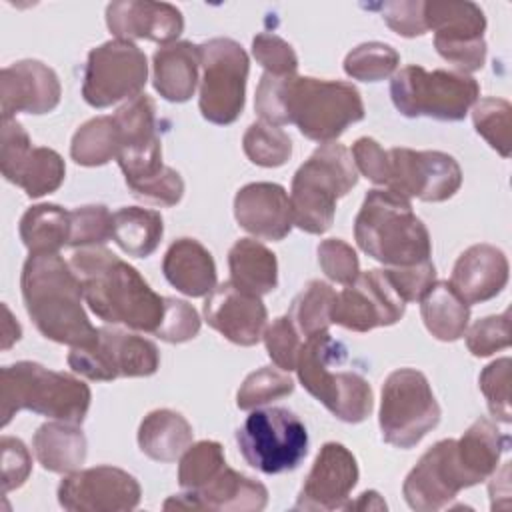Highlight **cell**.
Wrapping results in <instances>:
<instances>
[{
	"label": "cell",
	"instance_id": "obj_46",
	"mask_svg": "<svg viewBox=\"0 0 512 512\" xmlns=\"http://www.w3.org/2000/svg\"><path fill=\"white\" fill-rule=\"evenodd\" d=\"M262 338H264L266 352L270 360L276 364V368L284 372L296 370V362H298V354L304 344V338L300 336V332L296 330V326L288 316H280L272 320V324L266 326Z\"/></svg>",
	"mask_w": 512,
	"mask_h": 512
},
{
	"label": "cell",
	"instance_id": "obj_19",
	"mask_svg": "<svg viewBox=\"0 0 512 512\" xmlns=\"http://www.w3.org/2000/svg\"><path fill=\"white\" fill-rule=\"evenodd\" d=\"M56 496L70 512H126L140 504L142 488L122 468L94 466L66 474Z\"/></svg>",
	"mask_w": 512,
	"mask_h": 512
},
{
	"label": "cell",
	"instance_id": "obj_1",
	"mask_svg": "<svg viewBox=\"0 0 512 512\" xmlns=\"http://www.w3.org/2000/svg\"><path fill=\"white\" fill-rule=\"evenodd\" d=\"M254 108L272 126L296 124L308 140L326 144L364 118V102L356 86L342 80L310 76H274L264 72Z\"/></svg>",
	"mask_w": 512,
	"mask_h": 512
},
{
	"label": "cell",
	"instance_id": "obj_51",
	"mask_svg": "<svg viewBox=\"0 0 512 512\" xmlns=\"http://www.w3.org/2000/svg\"><path fill=\"white\" fill-rule=\"evenodd\" d=\"M384 272L404 302H420L436 282V266L432 260L414 266L384 268Z\"/></svg>",
	"mask_w": 512,
	"mask_h": 512
},
{
	"label": "cell",
	"instance_id": "obj_47",
	"mask_svg": "<svg viewBox=\"0 0 512 512\" xmlns=\"http://www.w3.org/2000/svg\"><path fill=\"white\" fill-rule=\"evenodd\" d=\"M322 272L336 284L348 286L360 274V260L356 250L342 238H326L316 248Z\"/></svg>",
	"mask_w": 512,
	"mask_h": 512
},
{
	"label": "cell",
	"instance_id": "obj_7",
	"mask_svg": "<svg viewBox=\"0 0 512 512\" xmlns=\"http://www.w3.org/2000/svg\"><path fill=\"white\" fill-rule=\"evenodd\" d=\"M346 354V346L332 338L330 332L314 334L300 348L296 372L300 384L338 420L358 424L372 414L374 398L362 374L354 370H332L334 362Z\"/></svg>",
	"mask_w": 512,
	"mask_h": 512
},
{
	"label": "cell",
	"instance_id": "obj_36",
	"mask_svg": "<svg viewBox=\"0 0 512 512\" xmlns=\"http://www.w3.org/2000/svg\"><path fill=\"white\" fill-rule=\"evenodd\" d=\"M456 444L462 462L480 484L496 472L502 452L510 446V438L502 434L492 420L482 416L456 440Z\"/></svg>",
	"mask_w": 512,
	"mask_h": 512
},
{
	"label": "cell",
	"instance_id": "obj_31",
	"mask_svg": "<svg viewBox=\"0 0 512 512\" xmlns=\"http://www.w3.org/2000/svg\"><path fill=\"white\" fill-rule=\"evenodd\" d=\"M192 436V426L180 412L160 408L140 422L138 446L142 454L156 462H174L192 444Z\"/></svg>",
	"mask_w": 512,
	"mask_h": 512
},
{
	"label": "cell",
	"instance_id": "obj_29",
	"mask_svg": "<svg viewBox=\"0 0 512 512\" xmlns=\"http://www.w3.org/2000/svg\"><path fill=\"white\" fill-rule=\"evenodd\" d=\"M162 272L178 292L192 298L208 296L216 288L214 258L194 238H178L168 246Z\"/></svg>",
	"mask_w": 512,
	"mask_h": 512
},
{
	"label": "cell",
	"instance_id": "obj_39",
	"mask_svg": "<svg viewBox=\"0 0 512 512\" xmlns=\"http://www.w3.org/2000/svg\"><path fill=\"white\" fill-rule=\"evenodd\" d=\"M512 106L504 98L486 96L472 106V122L476 132L494 148L502 158L512 150Z\"/></svg>",
	"mask_w": 512,
	"mask_h": 512
},
{
	"label": "cell",
	"instance_id": "obj_5",
	"mask_svg": "<svg viewBox=\"0 0 512 512\" xmlns=\"http://www.w3.org/2000/svg\"><path fill=\"white\" fill-rule=\"evenodd\" d=\"M92 392L80 378L54 372L30 360H20L2 368L0 376V416L2 428L20 410H30L62 422L82 424L90 410Z\"/></svg>",
	"mask_w": 512,
	"mask_h": 512
},
{
	"label": "cell",
	"instance_id": "obj_26",
	"mask_svg": "<svg viewBox=\"0 0 512 512\" xmlns=\"http://www.w3.org/2000/svg\"><path fill=\"white\" fill-rule=\"evenodd\" d=\"M234 218L256 238L282 240L290 234L292 208L284 186L276 182H252L234 196Z\"/></svg>",
	"mask_w": 512,
	"mask_h": 512
},
{
	"label": "cell",
	"instance_id": "obj_44",
	"mask_svg": "<svg viewBox=\"0 0 512 512\" xmlns=\"http://www.w3.org/2000/svg\"><path fill=\"white\" fill-rule=\"evenodd\" d=\"M112 240V214L102 204H88L70 210V240L72 248L104 246Z\"/></svg>",
	"mask_w": 512,
	"mask_h": 512
},
{
	"label": "cell",
	"instance_id": "obj_12",
	"mask_svg": "<svg viewBox=\"0 0 512 512\" xmlns=\"http://www.w3.org/2000/svg\"><path fill=\"white\" fill-rule=\"evenodd\" d=\"M68 366L72 372L94 382L146 378L158 370L160 352L156 344L144 336L102 326L92 346L70 350Z\"/></svg>",
	"mask_w": 512,
	"mask_h": 512
},
{
	"label": "cell",
	"instance_id": "obj_56",
	"mask_svg": "<svg viewBox=\"0 0 512 512\" xmlns=\"http://www.w3.org/2000/svg\"><path fill=\"white\" fill-rule=\"evenodd\" d=\"M2 310H4V324H2V350H8L14 342L20 340L22 336V328L20 324L14 320L10 308L6 304H2Z\"/></svg>",
	"mask_w": 512,
	"mask_h": 512
},
{
	"label": "cell",
	"instance_id": "obj_43",
	"mask_svg": "<svg viewBox=\"0 0 512 512\" xmlns=\"http://www.w3.org/2000/svg\"><path fill=\"white\" fill-rule=\"evenodd\" d=\"M292 392L294 382L284 370L262 366L244 378L236 394V404L240 410H254Z\"/></svg>",
	"mask_w": 512,
	"mask_h": 512
},
{
	"label": "cell",
	"instance_id": "obj_45",
	"mask_svg": "<svg viewBox=\"0 0 512 512\" xmlns=\"http://www.w3.org/2000/svg\"><path fill=\"white\" fill-rule=\"evenodd\" d=\"M510 368L512 360L508 356L498 358L490 362L478 378L480 390L486 398L488 410L492 412L494 418H498L504 424L512 422V412H510Z\"/></svg>",
	"mask_w": 512,
	"mask_h": 512
},
{
	"label": "cell",
	"instance_id": "obj_25",
	"mask_svg": "<svg viewBox=\"0 0 512 512\" xmlns=\"http://www.w3.org/2000/svg\"><path fill=\"white\" fill-rule=\"evenodd\" d=\"M106 26L118 40L172 44L184 30V16L170 2L116 0L106 6Z\"/></svg>",
	"mask_w": 512,
	"mask_h": 512
},
{
	"label": "cell",
	"instance_id": "obj_42",
	"mask_svg": "<svg viewBox=\"0 0 512 512\" xmlns=\"http://www.w3.org/2000/svg\"><path fill=\"white\" fill-rule=\"evenodd\" d=\"M400 54L384 42H364L352 48L344 58V72L360 82H380L394 76Z\"/></svg>",
	"mask_w": 512,
	"mask_h": 512
},
{
	"label": "cell",
	"instance_id": "obj_41",
	"mask_svg": "<svg viewBox=\"0 0 512 512\" xmlns=\"http://www.w3.org/2000/svg\"><path fill=\"white\" fill-rule=\"evenodd\" d=\"M224 468V448L214 440H200L190 444L180 456L178 484L184 490H198L214 480Z\"/></svg>",
	"mask_w": 512,
	"mask_h": 512
},
{
	"label": "cell",
	"instance_id": "obj_52",
	"mask_svg": "<svg viewBox=\"0 0 512 512\" xmlns=\"http://www.w3.org/2000/svg\"><path fill=\"white\" fill-rule=\"evenodd\" d=\"M382 18L396 34L404 38H416L428 32L424 18V2L422 0H396L380 4Z\"/></svg>",
	"mask_w": 512,
	"mask_h": 512
},
{
	"label": "cell",
	"instance_id": "obj_30",
	"mask_svg": "<svg viewBox=\"0 0 512 512\" xmlns=\"http://www.w3.org/2000/svg\"><path fill=\"white\" fill-rule=\"evenodd\" d=\"M32 448L44 470L70 474L84 464L88 444L80 424L56 420L42 424L34 432Z\"/></svg>",
	"mask_w": 512,
	"mask_h": 512
},
{
	"label": "cell",
	"instance_id": "obj_22",
	"mask_svg": "<svg viewBox=\"0 0 512 512\" xmlns=\"http://www.w3.org/2000/svg\"><path fill=\"white\" fill-rule=\"evenodd\" d=\"M58 74L40 60H18L0 72L2 120L16 114H48L60 104Z\"/></svg>",
	"mask_w": 512,
	"mask_h": 512
},
{
	"label": "cell",
	"instance_id": "obj_50",
	"mask_svg": "<svg viewBox=\"0 0 512 512\" xmlns=\"http://www.w3.org/2000/svg\"><path fill=\"white\" fill-rule=\"evenodd\" d=\"M200 332V316L192 304L178 298H166L164 318L154 332L160 340L170 344H182L192 340Z\"/></svg>",
	"mask_w": 512,
	"mask_h": 512
},
{
	"label": "cell",
	"instance_id": "obj_6",
	"mask_svg": "<svg viewBox=\"0 0 512 512\" xmlns=\"http://www.w3.org/2000/svg\"><path fill=\"white\" fill-rule=\"evenodd\" d=\"M358 182L352 154L338 142L318 146L292 178V222L308 234H324L334 222L336 202Z\"/></svg>",
	"mask_w": 512,
	"mask_h": 512
},
{
	"label": "cell",
	"instance_id": "obj_11",
	"mask_svg": "<svg viewBox=\"0 0 512 512\" xmlns=\"http://www.w3.org/2000/svg\"><path fill=\"white\" fill-rule=\"evenodd\" d=\"M202 78L198 108L204 120L226 126L238 120L246 102L250 60L232 38H210L200 44Z\"/></svg>",
	"mask_w": 512,
	"mask_h": 512
},
{
	"label": "cell",
	"instance_id": "obj_4",
	"mask_svg": "<svg viewBox=\"0 0 512 512\" xmlns=\"http://www.w3.org/2000/svg\"><path fill=\"white\" fill-rule=\"evenodd\" d=\"M354 240L370 258L388 268L414 266L430 260L432 240L408 198L372 188L354 220Z\"/></svg>",
	"mask_w": 512,
	"mask_h": 512
},
{
	"label": "cell",
	"instance_id": "obj_16",
	"mask_svg": "<svg viewBox=\"0 0 512 512\" xmlns=\"http://www.w3.org/2000/svg\"><path fill=\"white\" fill-rule=\"evenodd\" d=\"M478 482L462 462L454 438L430 446L402 484L406 504L418 512H436L448 506L460 490Z\"/></svg>",
	"mask_w": 512,
	"mask_h": 512
},
{
	"label": "cell",
	"instance_id": "obj_55",
	"mask_svg": "<svg viewBox=\"0 0 512 512\" xmlns=\"http://www.w3.org/2000/svg\"><path fill=\"white\" fill-rule=\"evenodd\" d=\"M352 160L360 174L370 182L384 186L388 180V150H384L374 138L362 136L352 144Z\"/></svg>",
	"mask_w": 512,
	"mask_h": 512
},
{
	"label": "cell",
	"instance_id": "obj_35",
	"mask_svg": "<svg viewBox=\"0 0 512 512\" xmlns=\"http://www.w3.org/2000/svg\"><path fill=\"white\" fill-rule=\"evenodd\" d=\"M164 220L160 212L124 206L112 214V240L134 258H148L160 244Z\"/></svg>",
	"mask_w": 512,
	"mask_h": 512
},
{
	"label": "cell",
	"instance_id": "obj_37",
	"mask_svg": "<svg viewBox=\"0 0 512 512\" xmlns=\"http://www.w3.org/2000/svg\"><path fill=\"white\" fill-rule=\"evenodd\" d=\"M120 136L114 116H96L72 136L70 156L80 166H104L118 156Z\"/></svg>",
	"mask_w": 512,
	"mask_h": 512
},
{
	"label": "cell",
	"instance_id": "obj_20",
	"mask_svg": "<svg viewBox=\"0 0 512 512\" xmlns=\"http://www.w3.org/2000/svg\"><path fill=\"white\" fill-rule=\"evenodd\" d=\"M406 312V302L394 290L384 268L360 272L342 292H336L332 324L352 332H368L396 324Z\"/></svg>",
	"mask_w": 512,
	"mask_h": 512
},
{
	"label": "cell",
	"instance_id": "obj_8",
	"mask_svg": "<svg viewBox=\"0 0 512 512\" xmlns=\"http://www.w3.org/2000/svg\"><path fill=\"white\" fill-rule=\"evenodd\" d=\"M480 96V84L454 70H426L404 66L390 80V98L406 118L428 116L442 122L464 120Z\"/></svg>",
	"mask_w": 512,
	"mask_h": 512
},
{
	"label": "cell",
	"instance_id": "obj_10",
	"mask_svg": "<svg viewBox=\"0 0 512 512\" xmlns=\"http://www.w3.org/2000/svg\"><path fill=\"white\" fill-rule=\"evenodd\" d=\"M244 460L262 474L296 470L308 454L304 422L288 408H254L236 430Z\"/></svg>",
	"mask_w": 512,
	"mask_h": 512
},
{
	"label": "cell",
	"instance_id": "obj_40",
	"mask_svg": "<svg viewBox=\"0 0 512 512\" xmlns=\"http://www.w3.org/2000/svg\"><path fill=\"white\" fill-rule=\"evenodd\" d=\"M242 148L248 160L262 168H278L292 156V140L278 126L254 122L242 136Z\"/></svg>",
	"mask_w": 512,
	"mask_h": 512
},
{
	"label": "cell",
	"instance_id": "obj_33",
	"mask_svg": "<svg viewBox=\"0 0 512 512\" xmlns=\"http://www.w3.org/2000/svg\"><path fill=\"white\" fill-rule=\"evenodd\" d=\"M420 302L424 326L436 340L454 342L464 336L470 322V306L458 296L448 280L434 282Z\"/></svg>",
	"mask_w": 512,
	"mask_h": 512
},
{
	"label": "cell",
	"instance_id": "obj_49",
	"mask_svg": "<svg viewBox=\"0 0 512 512\" xmlns=\"http://www.w3.org/2000/svg\"><path fill=\"white\" fill-rule=\"evenodd\" d=\"M252 56L274 76H292L298 70V56L294 48L272 32H260L252 38Z\"/></svg>",
	"mask_w": 512,
	"mask_h": 512
},
{
	"label": "cell",
	"instance_id": "obj_38",
	"mask_svg": "<svg viewBox=\"0 0 512 512\" xmlns=\"http://www.w3.org/2000/svg\"><path fill=\"white\" fill-rule=\"evenodd\" d=\"M336 300V292L330 284L322 280H310L300 294L292 300L288 310V318L306 340L314 334L328 332L332 324V306Z\"/></svg>",
	"mask_w": 512,
	"mask_h": 512
},
{
	"label": "cell",
	"instance_id": "obj_14",
	"mask_svg": "<svg viewBox=\"0 0 512 512\" xmlns=\"http://www.w3.org/2000/svg\"><path fill=\"white\" fill-rule=\"evenodd\" d=\"M428 30L434 32L436 52L456 66V72L470 74L486 62V16L470 0H428L424 2Z\"/></svg>",
	"mask_w": 512,
	"mask_h": 512
},
{
	"label": "cell",
	"instance_id": "obj_48",
	"mask_svg": "<svg viewBox=\"0 0 512 512\" xmlns=\"http://www.w3.org/2000/svg\"><path fill=\"white\" fill-rule=\"evenodd\" d=\"M510 314L508 310L498 316H486L476 320L470 328H466V346L468 350L478 356H490L498 350L510 346Z\"/></svg>",
	"mask_w": 512,
	"mask_h": 512
},
{
	"label": "cell",
	"instance_id": "obj_13",
	"mask_svg": "<svg viewBox=\"0 0 512 512\" xmlns=\"http://www.w3.org/2000/svg\"><path fill=\"white\" fill-rule=\"evenodd\" d=\"M146 82V54L134 42L114 38L88 52L82 98L92 108H108L142 94Z\"/></svg>",
	"mask_w": 512,
	"mask_h": 512
},
{
	"label": "cell",
	"instance_id": "obj_15",
	"mask_svg": "<svg viewBox=\"0 0 512 512\" xmlns=\"http://www.w3.org/2000/svg\"><path fill=\"white\" fill-rule=\"evenodd\" d=\"M462 186V170L454 156L440 150H388V180L384 188L422 202H444Z\"/></svg>",
	"mask_w": 512,
	"mask_h": 512
},
{
	"label": "cell",
	"instance_id": "obj_57",
	"mask_svg": "<svg viewBox=\"0 0 512 512\" xmlns=\"http://www.w3.org/2000/svg\"><path fill=\"white\" fill-rule=\"evenodd\" d=\"M386 502L376 490H366L358 496V500H350L344 510H386Z\"/></svg>",
	"mask_w": 512,
	"mask_h": 512
},
{
	"label": "cell",
	"instance_id": "obj_9",
	"mask_svg": "<svg viewBox=\"0 0 512 512\" xmlns=\"http://www.w3.org/2000/svg\"><path fill=\"white\" fill-rule=\"evenodd\" d=\"M442 410L428 378L414 368L390 372L380 392L378 424L382 440L408 450L440 422Z\"/></svg>",
	"mask_w": 512,
	"mask_h": 512
},
{
	"label": "cell",
	"instance_id": "obj_54",
	"mask_svg": "<svg viewBox=\"0 0 512 512\" xmlns=\"http://www.w3.org/2000/svg\"><path fill=\"white\" fill-rule=\"evenodd\" d=\"M130 190L136 198L148 200L152 204L174 206L184 196V180L174 168L164 166L156 176H152L150 180H144L140 184L130 186Z\"/></svg>",
	"mask_w": 512,
	"mask_h": 512
},
{
	"label": "cell",
	"instance_id": "obj_17",
	"mask_svg": "<svg viewBox=\"0 0 512 512\" xmlns=\"http://www.w3.org/2000/svg\"><path fill=\"white\" fill-rule=\"evenodd\" d=\"M0 170L30 198L56 192L66 176L62 156L52 148L32 146L28 132L16 118L2 120Z\"/></svg>",
	"mask_w": 512,
	"mask_h": 512
},
{
	"label": "cell",
	"instance_id": "obj_27",
	"mask_svg": "<svg viewBox=\"0 0 512 512\" xmlns=\"http://www.w3.org/2000/svg\"><path fill=\"white\" fill-rule=\"evenodd\" d=\"M508 258L492 244H474L466 248L450 276V286L470 306L498 296L508 284Z\"/></svg>",
	"mask_w": 512,
	"mask_h": 512
},
{
	"label": "cell",
	"instance_id": "obj_21",
	"mask_svg": "<svg viewBox=\"0 0 512 512\" xmlns=\"http://www.w3.org/2000/svg\"><path fill=\"white\" fill-rule=\"evenodd\" d=\"M358 476L354 454L340 442H326L300 488L294 510H344Z\"/></svg>",
	"mask_w": 512,
	"mask_h": 512
},
{
	"label": "cell",
	"instance_id": "obj_18",
	"mask_svg": "<svg viewBox=\"0 0 512 512\" xmlns=\"http://www.w3.org/2000/svg\"><path fill=\"white\" fill-rule=\"evenodd\" d=\"M114 120L120 136L116 160L128 188L156 176L164 164L154 100L148 94H138L116 110Z\"/></svg>",
	"mask_w": 512,
	"mask_h": 512
},
{
	"label": "cell",
	"instance_id": "obj_24",
	"mask_svg": "<svg viewBox=\"0 0 512 512\" xmlns=\"http://www.w3.org/2000/svg\"><path fill=\"white\" fill-rule=\"evenodd\" d=\"M268 504V490L262 482L224 468L214 480L198 490H184L170 496L162 508L186 510H218V512H258Z\"/></svg>",
	"mask_w": 512,
	"mask_h": 512
},
{
	"label": "cell",
	"instance_id": "obj_28",
	"mask_svg": "<svg viewBox=\"0 0 512 512\" xmlns=\"http://www.w3.org/2000/svg\"><path fill=\"white\" fill-rule=\"evenodd\" d=\"M200 44L188 40L164 44L152 56L154 90L168 102H188L200 82Z\"/></svg>",
	"mask_w": 512,
	"mask_h": 512
},
{
	"label": "cell",
	"instance_id": "obj_32",
	"mask_svg": "<svg viewBox=\"0 0 512 512\" xmlns=\"http://www.w3.org/2000/svg\"><path fill=\"white\" fill-rule=\"evenodd\" d=\"M230 282L254 296L270 294L278 286V262L272 250L252 238H240L228 252Z\"/></svg>",
	"mask_w": 512,
	"mask_h": 512
},
{
	"label": "cell",
	"instance_id": "obj_53",
	"mask_svg": "<svg viewBox=\"0 0 512 512\" xmlns=\"http://www.w3.org/2000/svg\"><path fill=\"white\" fill-rule=\"evenodd\" d=\"M0 450H2V494H8L20 488L28 480L32 472V458L26 444L14 436H2Z\"/></svg>",
	"mask_w": 512,
	"mask_h": 512
},
{
	"label": "cell",
	"instance_id": "obj_3",
	"mask_svg": "<svg viewBox=\"0 0 512 512\" xmlns=\"http://www.w3.org/2000/svg\"><path fill=\"white\" fill-rule=\"evenodd\" d=\"M22 300L38 332L72 348L92 346L98 328L92 326L82 300V284L74 268L58 254H30L20 276Z\"/></svg>",
	"mask_w": 512,
	"mask_h": 512
},
{
	"label": "cell",
	"instance_id": "obj_23",
	"mask_svg": "<svg viewBox=\"0 0 512 512\" xmlns=\"http://www.w3.org/2000/svg\"><path fill=\"white\" fill-rule=\"evenodd\" d=\"M204 320L232 344L254 346L266 330L268 312L260 296L244 292L228 280L206 296Z\"/></svg>",
	"mask_w": 512,
	"mask_h": 512
},
{
	"label": "cell",
	"instance_id": "obj_34",
	"mask_svg": "<svg viewBox=\"0 0 512 512\" xmlns=\"http://www.w3.org/2000/svg\"><path fill=\"white\" fill-rule=\"evenodd\" d=\"M20 240L30 254H52L70 240V210L58 204L30 206L20 218Z\"/></svg>",
	"mask_w": 512,
	"mask_h": 512
},
{
	"label": "cell",
	"instance_id": "obj_2",
	"mask_svg": "<svg viewBox=\"0 0 512 512\" xmlns=\"http://www.w3.org/2000/svg\"><path fill=\"white\" fill-rule=\"evenodd\" d=\"M70 266L82 284L84 302L108 324H124L138 332H156L166 296L156 294L140 272L104 246L80 248Z\"/></svg>",
	"mask_w": 512,
	"mask_h": 512
}]
</instances>
